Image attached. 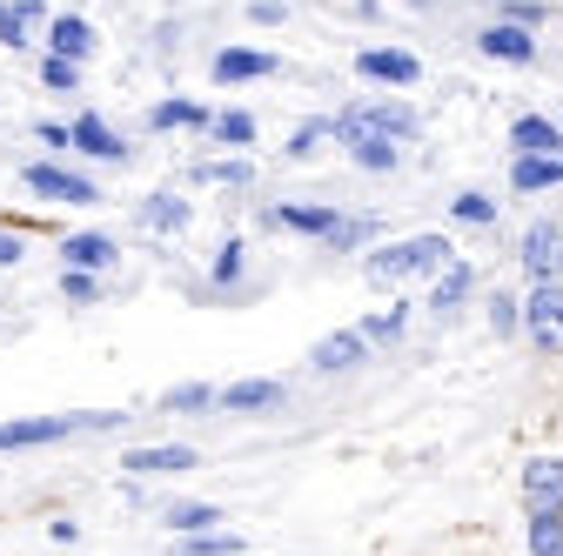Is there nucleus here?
<instances>
[{
	"label": "nucleus",
	"instance_id": "obj_1",
	"mask_svg": "<svg viewBox=\"0 0 563 556\" xmlns=\"http://www.w3.org/2000/svg\"><path fill=\"white\" fill-rule=\"evenodd\" d=\"M329 142L335 148H356V142H422V114L402 94H363L329 114Z\"/></svg>",
	"mask_w": 563,
	"mask_h": 556
},
{
	"label": "nucleus",
	"instance_id": "obj_2",
	"mask_svg": "<svg viewBox=\"0 0 563 556\" xmlns=\"http://www.w3.org/2000/svg\"><path fill=\"white\" fill-rule=\"evenodd\" d=\"M128 415L121 409H67V415H14L0 423V456L8 449H47V443H67V436H108L121 430Z\"/></svg>",
	"mask_w": 563,
	"mask_h": 556
},
{
	"label": "nucleus",
	"instance_id": "obj_3",
	"mask_svg": "<svg viewBox=\"0 0 563 556\" xmlns=\"http://www.w3.org/2000/svg\"><path fill=\"white\" fill-rule=\"evenodd\" d=\"M450 235H402V242H376L363 248V275L376 289H396V282H422V275H437L450 262Z\"/></svg>",
	"mask_w": 563,
	"mask_h": 556
},
{
	"label": "nucleus",
	"instance_id": "obj_4",
	"mask_svg": "<svg viewBox=\"0 0 563 556\" xmlns=\"http://www.w3.org/2000/svg\"><path fill=\"white\" fill-rule=\"evenodd\" d=\"M21 188L41 194V201H60V208H101V181L81 175V168H67V162H27Z\"/></svg>",
	"mask_w": 563,
	"mask_h": 556
},
{
	"label": "nucleus",
	"instance_id": "obj_5",
	"mask_svg": "<svg viewBox=\"0 0 563 556\" xmlns=\"http://www.w3.org/2000/svg\"><path fill=\"white\" fill-rule=\"evenodd\" d=\"M470 47L483 54V60H497V67H537V27H523V21H483L476 34H470Z\"/></svg>",
	"mask_w": 563,
	"mask_h": 556
},
{
	"label": "nucleus",
	"instance_id": "obj_6",
	"mask_svg": "<svg viewBox=\"0 0 563 556\" xmlns=\"http://www.w3.org/2000/svg\"><path fill=\"white\" fill-rule=\"evenodd\" d=\"M67 142H75V155H88V162H108V168H128V162H134L128 134H121L108 114H95V108L67 121Z\"/></svg>",
	"mask_w": 563,
	"mask_h": 556
},
{
	"label": "nucleus",
	"instance_id": "obj_7",
	"mask_svg": "<svg viewBox=\"0 0 563 556\" xmlns=\"http://www.w3.org/2000/svg\"><path fill=\"white\" fill-rule=\"evenodd\" d=\"M335 222H342V201H262V229H282V235L322 242Z\"/></svg>",
	"mask_w": 563,
	"mask_h": 556
},
{
	"label": "nucleus",
	"instance_id": "obj_8",
	"mask_svg": "<svg viewBox=\"0 0 563 556\" xmlns=\"http://www.w3.org/2000/svg\"><path fill=\"white\" fill-rule=\"evenodd\" d=\"M523 335L543 356H563V282H530L523 296Z\"/></svg>",
	"mask_w": 563,
	"mask_h": 556
},
{
	"label": "nucleus",
	"instance_id": "obj_9",
	"mask_svg": "<svg viewBox=\"0 0 563 556\" xmlns=\"http://www.w3.org/2000/svg\"><path fill=\"white\" fill-rule=\"evenodd\" d=\"M517 262H523L530 282H563V222L537 215L523 229V242H517Z\"/></svg>",
	"mask_w": 563,
	"mask_h": 556
},
{
	"label": "nucleus",
	"instance_id": "obj_10",
	"mask_svg": "<svg viewBox=\"0 0 563 556\" xmlns=\"http://www.w3.org/2000/svg\"><path fill=\"white\" fill-rule=\"evenodd\" d=\"M208 75H216L222 88H242V81H275V75H282V54H268V47H216Z\"/></svg>",
	"mask_w": 563,
	"mask_h": 556
},
{
	"label": "nucleus",
	"instance_id": "obj_11",
	"mask_svg": "<svg viewBox=\"0 0 563 556\" xmlns=\"http://www.w3.org/2000/svg\"><path fill=\"white\" fill-rule=\"evenodd\" d=\"M376 349H369V335L363 329H335V335H322L316 349H309V369L316 376H349V369H363Z\"/></svg>",
	"mask_w": 563,
	"mask_h": 556
},
{
	"label": "nucleus",
	"instance_id": "obj_12",
	"mask_svg": "<svg viewBox=\"0 0 563 556\" xmlns=\"http://www.w3.org/2000/svg\"><path fill=\"white\" fill-rule=\"evenodd\" d=\"M356 75L376 81V88H416L422 81V60L409 47H363L356 54Z\"/></svg>",
	"mask_w": 563,
	"mask_h": 556
},
{
	"label": "nucleus",
	"instance_id": "obj_13",
	"mask_svg": "<svg viewBox=\"0 0 563 556\" xmlns=\"http://www.w3.org/2000/svg\"><path fill=\"white\" fill-rule=\"evenodd\" d=\"M282 402H289V382H275V376H242V382H229V389L216 396L222 415H268V409H282Z\"/></svg>",
	"mask_w": 563,
	"mask_h": 556
},
{
	"label": "nucleus",
	"instance_id": "obj_14",
	"mask_svg": "<svg viewBox=\"0 0 563 556\" xmlns=\"http://www.w3.org/2000/svg\"><path fill=\"white\" fill-rule=\"evenodd\" d=\"M121 262V242L101 235V229H75V235H60V268H114Z\"/></svg>",
	"mask_w": 563,
	"mask_h": 556
},
{
	"label": "nucleus",
	"instance_id": "obj_15",
	"mask_svg": "<svg viewBox=\"0 0 563 556\" xmlns=\"http://www.w3.org/2000/svg\"><path fill=\"white\" fill-rule=\"evenodd\" d=\"M121 469L128 476H181V469H195V449L188 443H148V449H121Z\"/></svg>",
	"mask_w": 563,
	"mask_h": 556
},
{
	"label": "nucleus",
	"instance_id": "obj_16",
	"mask_svg": "<svg viewBox=\"0 0 563 556\" xmlns=\"http://www.w3.org/2000/svg\"><path fill=\"white\" fill-rule=\"evenodd\" d=\"M41 34H47V54H60V60H88V54L101 47V34H95L88 14H54Z\"/></svg>",
	"mask_w": 563,
	"mask_h": 556
},
{
	"label": "nucleus",
	"instance_id": "obj_17",
	"mask_svg": "<svg viewBox=\"0 0 563 556\" xmlns=\"http://www.w3.org/2000/svg\"><path fill=\"white\" fill-rule=\"evenodd\" d=\"M376 235H383L376 215H363V208H342V222H335L316 248H322V255H363V248H376Z\"/></svg>",
	"mask_w": 563,
	"mask_h": 556
},
{
	"label": "nucleus",
	"instance_id": "obj_18",
	"mask_svg": "<svg viewBox=\"0 0 563 556\" xmlns=\"http://www.w3.org/2000/svg\"><path fill=\"white\" fill-rule=\"evenodd\" d=\"M47 21H54V14L41 8V0H0V47H14V54L34 47V34H41Z\"/></svg>",
	"mask_w": 563,
	"mask_h": 556
},
{
	"label": "nucleus",
	"instance_id": "obj_19",
	"mask_svg": "<svg viewBox=\"0 0 563 556\" xmlns=\"http://www.w3.org/2000/svg\"><path fill=\"white\" fill-rule=\"evenodd\" d=\"M188 222H195V201L175 194V188H155L148 201H141V229H148V235H181Z\"/></svg>",
	"mask_w": 563,
	"mask_h": 556
},
{
	"label": "nucleus",
	"instance_id": "obj_20",
	"mask_svg": "<svg viewBox=\"0 0 563 556\" xmlns=\"http://www.w3.org/2000/svg\"><path fill=\"white\" fill-rule=\"evenodd\" d=\"M470 296H476V268H470L463 255H450V262L437 268V282H430V309H437V315H456Z\"/></svg>",
	"mask_w": 563,
	"mask_h": 556
},
{
	"label": "nucleus",
	"instance_id": "obj_21",
	"mask_svg": "<svg viewBox=\"0 0 563 556\" xmlns=\"http://www.w3.org/2000/svg\"><path fill=\"white\" fill-rule=\"evenodd\" d=\"M510 155H563V121H550V114H517V121H510Z\"/></svg>",
	"mask_w": 563,
	"mask_h": 556
},
{
	"label": "nucleus",
	"instance_id": "obj_22",
	"mask_svg": "<svg viewBox=\"0 0 563 556\" xmlns=\"http://www.w3.org/2000/svg\"><path fill=\"white\" fill-rule=\"evenodd\" d=\"M563 188V155H510V194H550Z\"/></svg>",
	"mask_w": 563,
	"mask_h": 556
},
{
	"label": "nucleus",
	"instance_id": "obj_23",
	"mask_svg": "<svg viewBox=\"0 0 563 556\" xmlns=\"http://www.w3.org/2000/svg\"><path fill=\"white\" fill-rule=\"evenodd\" d=\"M162 523H168V536H201V530H229V510L195 503V497H175V503L162 510Z\"/></svg>",
	"mask_w": 563,
	"mask_h": 556
},
{
	"label": "nucleus",
	"instance_id": "obj_24",
	"mask_svg": "<svg viewBox=\"0 0 563 556\" xmlns=\"http://www.w3.org/2000/svg\"><path fill=\"white\" fill-rule=\"evenodd\" d=\"M523 497L563 510V456H530L523 463Z\"/></svg>",
	"mask_w": 563,
	"mask_h": 556
},
{
	"label": "nucleus",
	"instance_id": "obj_25",
	"mask_svg": "<svg viewBox=\"0 0 563 556\" xmlns=\"http://www.w3.org/2000/svg\"><path fill=\"white\" fill-rule=\"evenodd\" d=\"M450 222H456V229H497V222H504V201L489 194V188H463V194L450 201Z\"/></svg>",
	"mask_w": 563,
	"mask_h": 556
},
{
	"label": "nucleus",
	"instance_id": "obj_26",
	"mask_svg": "<svg viewBox=\"0 0 563 556\" xmlns=\"http://www.w3.org/2000/svg\"><path fill=\"white\" fill-rule=\"evenodd\" d=\"M208 282L216 289H242L249 282V242L242 235H222V248L208 255Z\"/></svg>",
	"mask_w": 563,
	"mask_h": 556
},
{
	"label": "nucleus",
	"instance_id": "obj_27",
	"mask_svg": "<svg viewBox=\"0 0 563 556\" xmlns=\"http://www.w3.org/2000/svg\"><path fill=\"white\" fill-rule=\"evenodd\" d=\"M208 121H216V114H208L201 101H188V94H168V101H155V108H148V127H155V134H175V127H208Z\"/></svg>",
	"mask_w": 563,
	"mask_h": 556
},
{
	"label": "nucleus",
	"instance_id": "obj_28",
	"mask_svg": "<svg viewBox=\"0 0 563 556\" xmlns=\"http://www.w3.org/2000/svg\"><path fill=\"white\" fill-rule=\"evenodd\" d=\"M356 329L369 335V349H396V342L409 335V302H389V309H369V315H363Z\"/></svg>",
	"mask_w": 563,
	"mask_h": 556
},
{
	"label": "nucleus",
	"instance_id": "obj_29",
	"mask_svg": "<svg viewBox=\"0 0 563 556\" xmlns=\"http://www.w3.org/2000/svg\"><path fill=\"white\" fill-rule=\"evenodd\" d=\"M523 536H530V556H563V510H550V503H530V523H523Z\"/></svg>",
	"mask_w": 563,
	"mask_h": 556
},
{
	"label": "nucleus",
	"instance_id": "obj_30",
	"mask_svg": "<svg viewBox=\"0 0 563 556\" xmlns=\"http://www.w3.org/2000/svg\"><path fill=\"white\" fill-rule=\"evenodd\" d=\"M208 134H216V148L242 155V148H255V114L249 108H222L216 121H208Z\"/></svg>",
	"mask_w": 563,
	"mask_h": 556
},
{
	"label": "nucleus",
	"instance_id": "obj_31",
	"mask_svg": "<svg viewBox=\"0 0 563 556\" xmlns=\"http://www.w3.org/2000/svg\"><path fill=\"white\" fill-rule=\"evenodd\" d=\"M216 396H222L216 382H175V389L162 396V409H168V415H208V409H216Z\"/></svg>",
	"mask_w": 563,
	"mask_h": 556
},
{
	"label": "nucleus",
	"instance_id": "obj_32",
	"mask_svg": "<svg viewBox=\"0 0 563 556\" xmlns=\"http://www.w3.org/2000/svg\"><path fill=\"white\" fill-rule=\"evenodd\" d=\"M175 556H242L235 530H201V536H175Z\"/></svg>",
	"mask_w": 563,
	"mask_h": 556
},
{
	"label": "nucleus",
	"instance_id": "obj_33",
	"mask_svg": "<svg viewBox=\"0 0 563 556\" xmlns=\"http://www.w3.org/2000/svg\"><path fill=\"white\" fill-rule=\"evenodd\" d=\"M349 162H356L363 175H396L402 168V142H356V148H349Z\"/></svg>",
	"mask_w": 563,
	"mask_h": 556
},
{
	"label": "nucleus",
	"instance_id": "obj_34",
	"mask_svg": "<svg viewBox=\"0 0 563 556\" xmlns=\"http://www.w3.org/2000/svg\"><path fill=\"white\" fill-rule=\"evenodd\" d=\"M60 302L95 309V302H101V275H95V268H60Z\"/></svg>",
	"mask_w": 563,
	"mask_h": 556
},
{
	"label": "nucleus",
	"instance_id": "obj_35",
	"mask_svg": "<svg viewBox=\"0 0 563 556\" xmlns=\"http://www.w3.org/2000/svg\"><path fill=\"white\" fill-rule=\"evenodd\" d=\"M195 181H222V188H249V181H255V168H249V155H222V162H201V168H195Z\"/></svg>",
	"mask_w": 563,
	"mask_h": 556
},
{
	"label": "nucleus",
	"instance_id": "obj_36",
	"mask_svg": "<svg viewBox=\"0 0 563 556\" xmlns=\"http://www.w3.org/2000/svg\"><path fill=\"white\" fill-rule=\"evenodd\" d=\"M322 142H329V114L302 121V127L289 134V148H282V155H289V162H316V155H322Z\"/></svg>",
	"mask_w": 563,
	"mask_h": 556
},
{
	"label": "nucleus",
	"instance_id": "obj_37",
	"mask_svg": "<svg viewBox=\"0 0 563 556\" xmlns=\"http://www.w3.org/2000/svg\"><path fill=\"white\" fill-rule=\"evenodd\" d=\"M41 88H47V94H81V60L47 54V60H41Z\"/></svg>",
	"mask_w": 563,
	"mask_h": 556
},
{
	"label": "nucleus",
	"instance_id": "obj_38",
	"mask_svg": "<svg viewBox=\"0 0 563 556\" xmlns=\"http://www.w3.org/2000/svg\"><path fill=\"white\" fill-rule=\"evenodd\" d=\"M489 329H497V335H523V302H517L510 289L489 296Z\"/></svg>",
	"mask_w": 563,
	"mask_h": 556
},
{
	"label": "nucleus",
	"instance_id": "obj_39",
	"mask_svg": "<svg viewBox=\"0 0 563 556\" xmlns=\"http://www.w3.org/2000/svg\"><path fill=\"white\" fill-rule=\"evenodd\" d=\"M497 21H523V27H543V21H550V8H543V0H497Z\"/></svg>",
	"mask_w": 563,
	"mask_h": 556
},
{
	"label": "nucleus",
	"instance_id": "obj_40",
	"mask_svg": "<svg viewBox=\"0 0 563 556\" xmlns=\"http://www.w3.org/2000/svg\"><path fill=\"white\" fill-rule=\"evenodd\" d=\"M249 21L255 27H282V21H289V8H282V0H249Z\"/></svg>",
	"mask_w": 563,
	"mask_h": 556
},
{
	"label": "nucleus",
	"instance_id": "obj_41",
	"mask_svg": "<svg viewBox=\"0 0 563 556\" xmlns=\"http://www.w3.org/2000/svg\"><path fill=\"white\" fill-rule=\"evenodd\" d=\"M21 262H27V242L14 229H0V268H21Z\"/></svg>",
	"mask_w": 563,
	"mask_h": 556
},
{
	"label": "nucleus",
	"instance_id": "obj_42",
	"mask_svg": "<svg viewBox=\"0 0 563 556\" xmlns=\"http://www.w3.org/2000/svg\"><path fill=\"white\" fill-rule=\"evenodd\" d=\"M34 134H41V142H47V148H60V155H67V148H75V142H67V127H60V121H41Z\"/></svg>",
	"mask_w": 563,
	"mask_h": 556
},
{
	"label": "nucleus",
	"instance_id": "obj_43",
	"mask_svg": "<svg viewBox=\"0 0 563 556\" xmlns=\"http://www.w3.org/2000/svg\"><path fill=\"white\" fill-rule=\"evenodd\" d=\"M47 536H54V543H81V523H75V516H54Z\"/></svg>",
	"mask_w": 563,
	"mask_h": 556
},
{
	"label": "nucleus",
	"instance_id": "obj_44",
	"mask_svg": "<svg viewBox=\"0 0 563 556\" xmlns=\"http://www.w3.org/2000/svg\"><path fill=\"white\" fill-rule=\"evenodd\" d=\"M402 8H409V14H430V8H437V0H402Z\"/></svg>",
	"mask_w": 563,
	"mask_h": 556
},
{
	"label": "nucleus",
	"instance_id": "obj_45",
	"mask_svg": "<svg viewBox=\"0 0 563 556\" xmlns=\"http://www.w3.org/2000/svg\"><path fill=\"white\" fill-rule=\"evenodd\" d=\"M556 121H563V114H556Z\"/></svg>",
	"mask_w": 563,
	"mask_h": 556
}]
</instances>
